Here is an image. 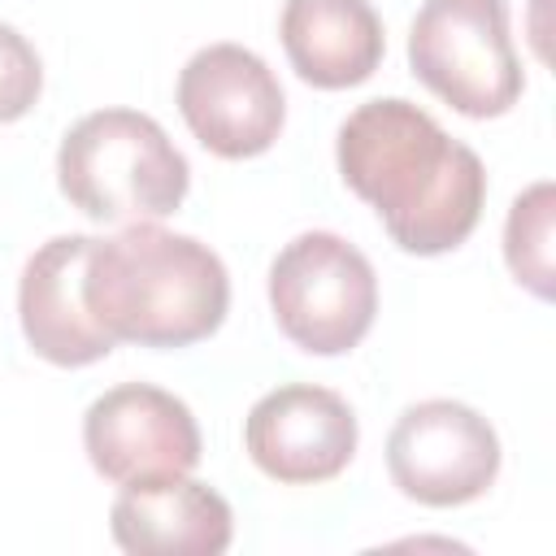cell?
Here are the masks:
<instances>
[{"label":"cell","instance_id":"cell-3","mask_svg":"<svg viewBox=\"0 0 556 556\" xmlns=\"http://www.w3.org/2000/svg\"><path fill=\"white\" fill-rule=\"evenodd\" d=\"M56 182L91 222H156L182 204L191 169L148 113L96 109L65 130L56 148Z\"/></svg>","mask_w":556,"mask_h":556},{"label":"cell","instance_id":"cell-6","mask_svg":"<svg viewBox=\"0 0 556 556\" xmlns=\"http://www.w3.org/2000/svg\"><path fill=\"white\" fill-rule=\"evenodd\" d=\"M387 473L408 500L456 508L486 495L495 482L500 439L478 408L460 400H421L404 408L387 434Z\"/></svg>","mask_w":556,"mask_h":556},{"label":"cell","instance_id":"cell-1","mask_svg":"<svg viewBox=\"0 0 556 556\" xmlns=\"http://www.w3.org/2000/svg\"><path fill=\"white\" fill-rule=\"evenodd\" d=\"M334 161L343 182L382 217L391 243L413 256L460 248L482 217L486 169L478 152L413 100L356 104L339 126Z\"/></svg>","mask_w":556,"mask_h":556},{"label":"cell","instance_id":"cell-4","mask_svg":"<svg viewBox=\"0 0 556 556\" xmlns=\"http://www.w3.org/2000/svg\"><path fill=\"white\" fill-rule=\"evenodd\" d=\"M269 308L278 330L308 356L352 352L378 313L369 256L334 230L295 235L269 265Z\"/></svg>","mask_w":556,"mask_h":556},{"label":"cell","instance_id":"cell-8","mask_svg":"<svg viewBox=\"0 0 556 556\" xmlns=\"http://www.w3.org/2000/svg\"><path fill=\"white\" fill-rule=\"evenodd\" d=\"M83 447L96 473L117 486H139L191 473L200 465V426L178 395L152 382H122L91 400Z\"/></svg>","mask_w":556,"mask_h":556},{"label":"cell","instance_id":"cell-5","mask_svg":"<svg viewBox=\"0 0 556 556\" xmlns=\"http://www.w3.org/2000/svg\"><path fill=\"white\" fill-rule=\"evenodd\" d=\"M408 65L465 117H500L526 87L504 0H426L408 30Z\"/></svg>","mask_w":556,"mask_h":556},{"label":"cell","instance_id":"cell-12","mask_svg":"<svg viewBox=\"0 0 556 556\" xmlns=\"http://www.w3.org/2000/svg\"><path fill=\"white\" fill-rule=\"evenodd\" d=\"M278 35L291 70L321 91L365 83L387 48L369 0H287Z\"/></svg>","mask_w":556,"mask_h":556},{"label":"cell","instance_id":"cell-13","mask_svg":"<svg viewBox=\"0 0 556 556\" xmlns=\"http://www.w3.org/2000/svg\"><path fill=\"white\" fill-rule=\"evenodd\" d=\"M552 217H556V191L552 182L526 187L504 222V261L521 287H530L539 300H552Z\"/></svg>","mask_w":556,"mask_h":556},{"label":"cell","instance_id":"cell-10","mask_svg":"<svg viewBox=\"0 0 556 556\" xmlns=\"http://www.w3.org/2000/svg\"><path fill=\"white\" fill-rule=\"evenodd\" d=\"M96 239L91 235H56L39 252H30L22 282H17V317L22 334L35 356L83 369L113 352V334L96 321L87 304V261Z\"/></svg>","mask_w":556,"mask_h":556},{"label":"cell","instance_id":"cell-7","mask_svg":"<svg viewBox=\"0 0 556 556\" xmlns=\"http://www.w3.org/2000/svg\"><path fill=\"white\" fill-rule=\"evenodd\" d=\"M178 113L187 130L226 161L274 148L287 100L274 70L243 43H208L178 74Z\"/></svg>","mask_w":556,"mask_h":556},{"label":"cell","instance_id":"cell-2","mask_svg":"<svg viewBox=\"0 0 556 556\" xmlns=\"http://www.w3.org/2000/svg\"><path fill=\"white\" fill-rule=\"evenodd\" d=\"M87 304L113 339L187 348L226 321L230 278L208 243L156 222H126V230L91 248Z\"/></svg>","mask_w":556,"mask_h":556},{"label":"cell","instance_id":"cell-11","mask_svg":"<svg viewBox=\"0 0 556 556\" xmlns=\"http://www.w3.org/2000/svg\"><path fill=\"white\" fill-rule=\"evenodd\" d=\"M113 543L130 556H217L230 547V504L187 473L122 486L109 508Z\"/></svg>","mask_w":556,"mask_h":556},{"label":"cell","instance_id":"cell-14","mask_svg":"<svg viewBox=\"0 0 556 556\" xmlns=\"http://www.w3.org/2000/svg\"><path fill=\"white\" fill-rule=\"evenodd\" d=\"M39 87H43L39 52L17 26L0 22V122L26 117L39 100Z\"/></svg>","mask_w":556,"mask_h":556},{"label":"cell","instance_id":"cell-9","mask_svg":"<svg viewBox=\"0 0 556 556\" xmlns=\"http://www.w3.org/2000/svg\"><path fill=\"white\" fill-rule=\"evenodd\" d=\"M248 456L287 486L330 482L356 456V413L330 387L287 382L265 391L243 421Z\"/></svg>","mask_w":556,"mask_h":556}]
</instances>
